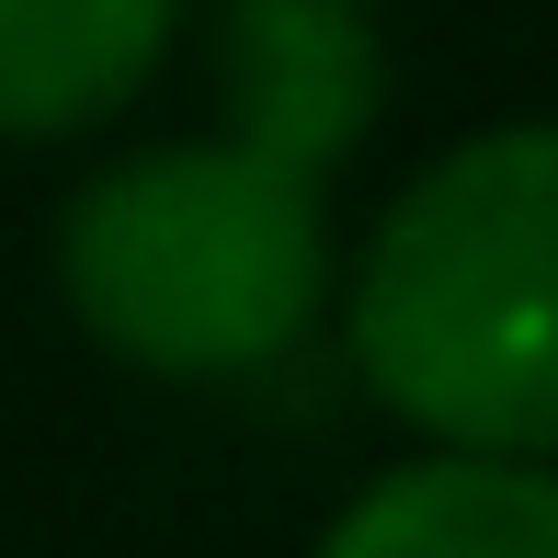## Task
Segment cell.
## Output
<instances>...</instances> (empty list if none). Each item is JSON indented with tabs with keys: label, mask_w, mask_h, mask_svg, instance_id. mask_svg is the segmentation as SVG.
<instances>
[{
	"label": "cell",
	"mask_w": 558,
	"mask_h": 558,
	"mask_svg": "<svg viewBox=\"0 0 558 558\" xmlns=\"http://www.w3.org/2000/svg\"><path fill=\"white\" fill-rule=\"evenodd\" d=\"M217 104L240 148L331 183L388 114L376 0H217Z\"/></svg>",
	"instance_id": "obj_3"
},
{
	"label": "cell",
	"mask_w": 558,
	"mask_h": 558,
	"mask_svg": "<svg viewBox=\"0 0 558 558\" xmlns=\"http://www.w3.org/2000/svg\"><path fill=\"white\" fill-rule=\"evenodd\" d=\"M558 137L490 125L445 148L342 286L353 376L411 434L456 456H547L558 445Z\"/></svg>",
	"instance_id": "obj_1"
},
{
	"label": "cell",
	"mask_w": 558,
	"mask_h": 558,
	"mask_svg": "<svg viewBox=\"0 0 558 558\" xmlns=\"http://www.w3.org/2000/svg\"><path fill=\"white\" fill-rule=\"evenodd\" d=\"M308 171L240 137H171L92 171L58 228L81 331L148 376H263L331 308V217Z\"/></svg>",
	"instance_id": "obj_2"
},
{
	"label": "cell",
	"mask_w": 558,
	"mask_h": 558,
	"mask_svg": "<svg viewBox=\"0 0 558 558\" xmlns=\"http://www.w3.org/2000/svg\"><path fill=\"white\" fill-rule=\"evenodd\" d=\"M319 558H558L547 456H411L319 536Z\"/></svg>",
	"instance_id": "obj_4"
},
{
	"label": "cell",
	"mask_w": 558,
	"mask_h": 558,
	"mask_svg": "<svg viewBox=\"0 0 558 558\" xmlns=\"http://www.w3.org/2000/svg\"><path fill=\"white\" fill-rule=\"evenodd\" d=\"M183 35V0H0V137H81L125 114Z\"/></svg>",
	"instance_id": "obj_5"
}]
</instances>
